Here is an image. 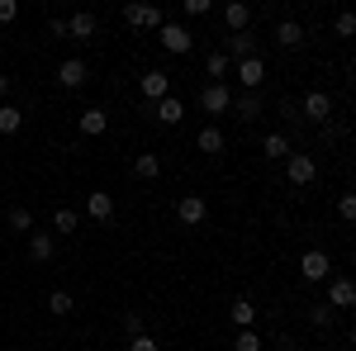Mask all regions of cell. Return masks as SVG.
I'll return each instance as SVG.
<instances>
[{
  "mask_svg": "<svg viewBox=\"0 0 356 351\" xmlns=\"http://www.w3.org/2000/svg\"><path fill=\"white\" fill-rule=\"evenodd\" d=\"M72 309H76V299H72V290H53V295H48V313H53V318H67Z\"/></svg>",
  "mask_w": 356,
  "mask_h": 351,
  "instance_id": "obj_28",
  "label": "cell"
},
{
  "mask_svg": "<svg viewBox=\"0 0 356 351\" xmlns=\"http://www.w3.org/2000/svg\"><path fill=\"white\" fill-rule=\"evenodd\" d=\"M129 351H162V347H157L152 332H143V337H129Z\"/></svg>",
  "mask_w": 356,
  "mask_h": 351,
  "instance_id": "obj_35",
  "label": "cell"
},
{
  "mask_svg": "<svg viewBox=\"0 0 356 351\" xmlns=\"http://www.w3.org/2000/svg\"><path fill=\"white\" fill-rule=\"evenodd\" d=\"M200 109L204 114H228L233 109V90H228V81H209L204 90H200Z\"/></svg>",
  "mask_w": 356,
  "mask_h": 351,
  "instance_id": "obj_3",
  "label": "cell"
},
{
  "mask_svg": "<svg viewBox=\"0 0 356 351\" xmlns=\"http://www.w3.org/2000/svg\"><path fill=\"white\" fill-rule=\"evenodd\" d=\"M233 351H261V337H257V327H243V332L233 337Z\"/></svg>",
  "mask_w": 356,
  "mask_h": 351,
  "instance_id": "obj_30",
  "label": "cell"
},
{
  "mask_svg": "<svg viewBox=\"0 0 356 351\" xmlns=\"http://www.w3.org/2000/svg\"><path fill=\"white\" fill-rule=\"evenodd\" d=\"M95 28H100V19H95L90 10H76V15L67 19V33H72V38H95Z\"/></svg>",
  "mask_w": 356,
  "mask_h": 351,
  "instance_id": "obj_20",
  "label": "cell"
},
{
  "mask_svg": "<svg viewBox=\"0 0 356 351\" xmlns=\"http://www.w3.org/2000/svg\"><path fill=\"white\" fill-rule=\"evenodd\" d=\"M24 129V109L19 105H0V138H15Z\"/></svg>",
  "mask_w": 356,
  "mask_h": 351,
  "instance_id": "obj_24",
  "label": "cell"
},
{
  "mask_svg": "<svg viewBox=\"0 0 356 351\" xmlns=\"http://www.w3.org/2000/svg\"><path fill=\"white\" fill-rule=\"evenodd\" d=\"M332 33H337V38H352V33H356V15H352V10H342V15L332 19Z\"/></svg>",
  "mask_w": 356,
  "mask_h": 351,
  "instance_id": "obj_32",
  "label": "cell"
},
{
  "mask_svg": "<svg viewBox=\"0 0 356 351\" xmlns=\"http://www.w3.org/2000/svg\"><path fill=\"white\" fill-rule=\"evenodd\" d=\"M300 119H309V124H328L332 119V95L328 90H309L300 105Z\"/></svg>",
  "mask_w": 356,
  "mask_h": 351,
  "instance_id": "obj_5",
  "label": "cell"
},
{
  "mask_svg": "<svg viewBox=\"0 0 356 351\" xmlns=\"http://www.w3.org/2000/svg\"><path fill=\"white\" fill-rule=\"evenodd\" d=\"M19 19V5L15 0H0V24H15Z\"/></svg>",
  "mask_w": 356,
  "mask_h": 351,
  "instance_id": "obj_37",
  "label": "cell"
},
{
  "mask_svg": "<svg viewBox=\"0 0 356 351\" xmlns=\"http://www.w3.org/2000/svg\"><path fill=\"white\" fill-rule=\"evenodd\" d=\"M134 176L138 181H157V176H162V157H157V152H138L134 157Z\"/></svg>",
  "mask_w": 356,
  "mask_h": 351,
  "instance_id": "obj_22",
  "label": "cell"
},
{
  "mask_svg": "<svg viewBox=\"0 0 356 351\" xmlns=\"http://www.w3.org/2000/svg\"><path fill=\"white\" fill-rule=\"evenodd\" d=\"M352 247H356V243H352Z\"/></svg>",
  "mask_w": 356,
  "mask_h": 351,
  "instance_id": "obj_41",
  "label": "cell"
},
{
  "mask_svg": "<svg viewBox=\"0 0 356 351\" xmlns=\"http://www.w3.org/2000/svg\"><path fill=\"white\" fill-rule=\"evenodd\" d=\"M332 318H337V309H332L328 299H323V304H314V309H309V323H314V327H328Z\"/></svg>",
  "mask_w": 356,
  "mask_h": 351,
  "instance_id": "obj_29",
  "label": "cell"
},
{
  "mask_svg": "<svg viewBox=\"0 0 356 351\" xmlns=\"http://www.w3.org/2000/svg\"><path fill=\"white\" fill-rule=\"evenodd\" d=\"M223 147H228V142H223V129H214V124L195 133V152H204V157H219Z\"/></svg>",
  "mask_w": 356,
  "mask_h": 351,
  "instance_id": "obj_17",
  "label": "cell"
},
{
  "mask_svg": "<svg viewBox=\"0 0 356 351\" xmlns=\"http://www.w3.org/2000/svg\"><path fill=\"white\" fill-rule=\"evenodd\" d=\"M86 214L95 218V223L114 218V195H110V190H90V199H86Z\"/></svg>",
  "mask_w": 356,
  "mask_h": 351,
  "instance_id": "obj_16",
  "label": "cell"
},
{
  "mask_svg": "<svg viewBox=\"0 0 356 351\" xmlns=\"http://www.w3.org/2000/svg\"><path fill=\"white\" fill-rule=\"evenodd\" d=\"M53 233H76V214H72V209H57L53 214Z\"/></svg>",
  "mask_w": 356,
  "mask_h": 351,
  "instance_id": "obj_33",
  "label": "cell"
},
{
  "mask_svg": "<svg viewBox=\"0 0 356 351\" xmlns=\"http://www.w3.org/2000/svg\"><path fill=\"white\" fill-rule=\"evenodd\" d=\"M152 119H157V124H166V129H171V124H181V119H186V105H181V100H176V95H166L162 105H152Z\"/></svg>",
  "mask_w": 356,
  "mask_h": 351,
  "instance_id": "obj_19",
  "label": "cell"
},
{
  "mask_svg": "<svg viewBox=\"0 0 356 351\" xmlns=\"http://www.w3.org/2000/svg\"><path fill=\"white\" fill-rule=\"evenodd\" d=\"M138 90H143V100H152V105H162L166 95H171V76L152 67V72H143V76H138Z\"/></svg>",
  "mask_w": 356,
  "mask_h": 351,
  "instance_id": "obj_7",
  "label": "cell"
},
{
  "mask_svg": "<svg viewBox=\"0 0 356 351\" xmlns=\"http://www.w3.org/2000/svg\"><path fill=\"white\" fill-rule=\"evenodd\" d=\"M233 114L252 124V119H261L266 114V100H261V90H243V95H233Z\"/></svg>",
  "mask_w": 356,
  "mask_h": 351,
  "instance_id": "obj_10",
  "label": "cell"
},
{
  "mask_svg": "<svg viewBox=\"0 0 356 351\" xmlns=\"http://www.w3.org/2000/svg\"><path fill=\"white\" fill-rule=\"evenodd\" d=\"M337 218H342V223H356V190H342V199H337Z\"/></svg>",
  "mask_w": 356,
  "mask_h": 351,
  "instance_id": "obj_31",
  "label": "cell"
},
{
  "mask_svg": "<svg viewBox=\"0 0 356 351\" xmlns=\"http://www.w3.org/2000/svg\"><path fill=\"white\" fill-rule=\"evenodd\" d=\"M228 318H233V327L243 332V327L257 323V304H252V299H233V304H228Z\"/></svg>",
  "mask_w": 356,
  "mask_h": 351,
  "instance_id": "obj_23",
  "label": "cell"
},
{
  "mask_svg": "<svg viewBox=\"0 0 356 351\" xmlns=\"http://www.w3.org/2000/svg\"><path fill=\"white\" fill-rule=\"evenodd\" d=\"M157 38H162V48L171 57H186L195 48V38H191V28H181V24H171V19H166L162 28H157Z\"/></svg>",
  "mask_w": 356,
  "mask_h": 351,
  "instance_id": "obj_4",
  "label": "cell"
},
{
  "mask_svg": "<svg viewBox=\"0 0 356 351\" xmlns=\"http://www.w3.org/2000/svg\"><path fill=\"white\" fill-rule=\"evenodd\" d=\"M10 351H24V347H10Z\"/></svg>",
  "mask_w": 356,
  "mask_h": 351,
  "instance_id": "obj_40",
  "label": "cell"
},
{
  "mask_svg": "<svg viewBox=\"0 0 356 351\" xmlns=\"http://www.w3.org/2000/svg\"><path fill=\"white\" fill-rule=\"evenodd\" d=\"M5 228H10V233H33V214H29L24 204H15V209L5 214Z\"/></svg>",
  "mask_w": 356,
  "mask_h": 351,
  "instance_id": "obj_27",
  "label": "cell"
},
{
  "mask_svg": "<svg viewBox=\"0 0 356 351\" xmlns=\"http://www.w3.org/2000/svg\"><path fill=\"white\" fill-rule=\"evenodd\" d=\"M300 275H304V280H332L328 252H323V247H309V252L300 256Z\"/></svg>",
  "mask_w": 356,
  "mask_h": 351,
  "instance_id": "obj_6",
  "label": "cell"
},
{
  "mask_svg": "<svg viewBox=\"0 0 356 351\" xmlns=\"http://www.w3.org/2000/svg\"><path fill=\"white\" fill-rule=\"evenodd\" d=\"M5 95H10V76L0 72V105H5Z\"/></svg>",
  "mask_w": 356,
  "mask_h": 351,
  "instance_id": "obj_38",
  "label": "cell"
},
{
  "mask_svg": "<svg viewBox=\"0 0 356 351\" xmlns=\"http://www.w3.org/2000/svg\"><path fill=\"white\" fill-rule=\"evenodd\" d=\"M223 24H228V33H247V24H252V5L228 0V5H223Z\"/></svg>",
  "mask_w": 356,
  "mask_h": 351,
  "instance_id": "obj_15",
  "label": "cell"
},
{
  "mask_svg": "<svg viewBox=\"0 0 356 351\" xmlns=\"http://www.w3.org/2000/svg\"><path fill=\"white\" fill-rule=\"evenodd\" d=\"M261 152H266L271 162H285V157H290V138L285 133H266L261 138Z\"/></svg>",
  "mask_w": 356,
  "mask_h": 351,
  "instance_id": "obj_26",
  "label": "cell"
},
{
  "mask_svg": "<svg viewBox=\"0 0 356 351\" xmlns=\"http://www.w3.org/2000/svg\"><path fill=\"white\" fill-rule=\"evenodd\" d=\"M124 332H129V337H143V313L129 309V313H124Z\"/></svg>",
  "mask_w": 356,
  "mask_h": 351,
  "instance_id": "obj_36",
  "label": "cell"
},
{
  "mask_svg": "<svg viewBox=\"0 0 356 351\" xmlns=\"http://www.w3.org/2000/svg\"><path fill=\"white\" fill-rule=\"evenodd\" d=\"M285 176H290V186H314L318 181V162L309 152H290L285 157Z\"/></svg>",
  "mask_w": 356,
  "mask_h": 351,
  "instance_id": "obj_2",
  "label": "cell"
},
{
  "mask_svg": "<svg viewBox=\"0 0 356 351\" xmlns=\"http://www.w3.org/2000/svg\"><path fill=\"white\" fill-rule=\"evenodd\" d=\"M233 72H238L243 90H261V81H266V62H261V57H247V62L233 67Z\"/></svg>",
  "mask_w": 356,
  "mask_h": 351,
  "instance_id": "obj_13",
  "label": "cell"
},
{
  "mask_svg": "<svg viewBox=\"0 0 356 351\" xmlns=\"http://www.w3.org/2000/svg\"><path fill=\"white\" fill-rule=\"evenodd\" d=\"M105 129H110V114H105V109H81V114H76V133L81 138H100Z\"/></svg>",
  "mask_w": 356,
  "mask_h": 351,
  "instance_id": "obj_14",
  "label": "cell"
},
{
  "mask_svg": "<svg viewBox=\"0 0 356 351\" xmlns=\"http://www.w3.org/2000/svg\"><path fill=\"white\" fill-rule=\"evenodd\" d=\"M223 53H228V62H233V67H238V62H247V57H261V53H257V38H252V33H228Z\"/></svg>",
  "mask_w": 356,
  "mask_h": 351,
  "instance_id": "obj_12",
  "label": "cell"
},
{
  "mask_svg": "<svg viewBox=\"0 0 356 351\" xmlns=\"http://www.w3.org/2000/svg\"><path fill=\"white\" fill-rule=\"evenodd\" d=\"M271 38L280 43V48H300V43H304V24H300V19H280Z\"/></svg>",
  "mask_w": 356,
  "mask_h": 351,
  "instance_id": "obj_18",
  "label": "cell"
},
{
  "mask_svg": "<svg viewBox=\"0 0 356 351\" xmlns=\"http://www.w3.org/2000/svg\"><path fill=\"white\" fill-rule=\"evenodd\" d=\"M181 10H186V19H204L214 5H209V0H181Z\"/></svg>",
  "mask_w": 356,
  "mask_h": 351,
  "instance_id": "obj_34",
  "label": "cell"
},
{
  "mask_svg": "<svg viewBox=\"0 0 356 351\" xmlns=\"http://www.w3.org/2000/svg\"><path fill=\"white\" fill-rule=\"evenodd\" d=\"M347 337H352V347H356V323H352V332H347Z\"/></svg>",
  "mask_w": 356,
  "mask_h": 351,
  "instance_id": "obj_39",
  "label": "cell"
},
{
  "mask_svg": "<svg viewBox=\"0 0 356 351\" xmlns=\"http://www.w3.org/2000/svg\"><path fill=\"white\" fill-rule=\"evenodd\" d=\"M328 304H332V309H342V313L356 309V280H352V275H332V280H328Z\"/></svg>",
  "mask_w": 356,
  "mask_h": 351,
  "instance_id": "obj_8",
  "label": "cell"
},
{
  "mask_svg": "<svg viewBox=\"0 0 356 351\" xmlns=\"http://www.w3.org/2000/svg\"><path fill=\"white\" fill-rule=\"evenodd\" d=\"M124 24H129V28H152V33H157V28L166 24V15L157 10V5H143V0H134V5H124Z\"/></svg>",
  "mask_w": 356,
  "mask_h": 351,
  "instance_id": "obj_1",
  "label": "cell"
},
{
  "mask_svg": "<svg viewBox=\"0 0 356 351\" xmlns=\"http://www.w3.org/2000/svg\"><path fill=\"white\" fill-rule=\"evenodd\" d=\"M228 72H233V62H228V53H209L204 57V76H209V81H228Z\"/></svg>",
  "mask_w": 356,
  "mask_h": 351,
  "instance_id": "obj_25",
  "label": "cell"
},
{
  "mask_svg": "<svg viewBox=\"0 0 356 351\" xmlns=\"http://www.w3.org/2000/svg\"><path fill=\"white\" fill-rule=\"evenodd\" d=\"M86 81H90V67H86L81 57H67V62L57 67V85H62V90H81Z\"/></svg>",
  "mask_w": 356,
  "mask_h": 351,
  "instance_id": "obj_9",
  "label": "cell"
},
{
  "mask_svg": "<svg viewBox=\"0 0 356 351\" xmlns=\"http://www.w3.org/2000/svg\"><path fill=\"white\" fill-rule=\"evenodd\" d=\"M176 218H181L186 228H200V223L209 218V204H204L200 195H181V204H176Z\"/></svg>",
  "mask_w": 356,
  "mask_h": 351,
  "instance_id": "obj_11",
  "label": "cell"
},
{
  "mask_svg": "<svg viewBox=\"0 0 356 351\" xmlns=\"http://www.w3.org/2000/svg\"><path fill=\"white\" fill-rule=\"evenodd\" d=\"M29 256H33V261H53L57 256L53 233H29Z\"/></svg>",
  "mask_w": 356,
  "mask_h": 351,
  "instance_id": "obj_21",
  "label": "cell"
}]
</instances>
